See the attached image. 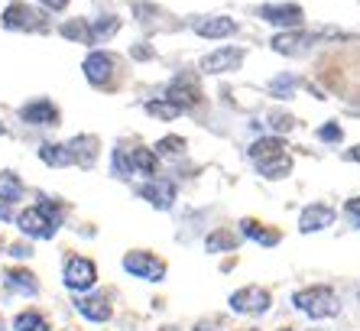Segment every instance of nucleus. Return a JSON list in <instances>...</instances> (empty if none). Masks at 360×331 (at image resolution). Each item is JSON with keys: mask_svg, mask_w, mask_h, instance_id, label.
Listing matches in <instances>:
<instances>
[{"mask_svg": "<svg viewBox=\"0 0 360 331\" xmlns=\"http://www.w3.org/2000/svg\"><path fill=\"white\" fill-rule=\"evenodd\" d=\"M17 227L26 234V237H33V240H52L56 237V231L62 227V208L56 205V201L42 199L39 205L26 208L23 215L17 218Z\"/></svg>", "mask_w": 360, "mask_h": 331, "instance_id": "nucleus-1", "label": "nucleus"}, {"mask_svg": "<svg viewBox=\"0 0 360 331\" xmlns=\"http://www.w3.org/2000/svg\"><path fill=\"white\" fill-rule=\"evenodd\" d=\"M292 306L299 308L302 315L309 318H335L341 315V299L331 286H305V289H295L292 292Z\"/></svg>", "mask_w": 360, "mask_h": 331, "instance_id": "nucleus-2", "label": "nucleus"}, {"mask_svg": "<svg viewBox=\"0 0 360 331\" xmlns=\"http://www.w3.org/2000/svg\"><path fill=\"white\" fill-rule=\"evenodd\" d=\"M0 23L7 26V30H17V33H46V30H49L46 17H42L36 7H26L23 0H13V4L4 10Z\"/></svg>", "mask_w": 360, "mask_h": 331, "instance_id": "nucleus-3", "label": "nucleus"}, {"mask_svg": "<svg viewBox=\"0 0 360 331\" xmlns=\"http://www.w3.org/2000/svg\"><path fill=\"white\" fill-rule=\"evenodd\" d=\"M62 282H65L68 292L82 296V292L94 289V282H98V266H94L88 257H68L65 266H62Z\"/></svg>", "mask_w": 360, "mask_h": 331, "instance_id": "nucleus-4", "label": "nucleus"}, {"mask_svg": "<svg viewBox=\"0 0 360 331\" xmlns=\"http://www.w3.org/2000/svg\"><path fill=\"white\" fill-rule=\"evenodd\" d=\"M124 270L136 280H146V282H162L166 280V260H160L156 254L150 250H130L124 257Z\"/></svg>", "mask_w": 360, "mask_h": 331, "instance_id": "nucleus-5", "label": "nucleus"}, {"mask_svg": "<svg viewBox=\"0 0 360 331\" xmlns=\"http://www.w3.org/2000/svg\"><path fill=\"white\" fill-rule=\"evenodd\" d=\"M227 306L237 315H266L269 306H273V296H269V289H263V286H243V289L231 292Z\"/></svg>", "mask_w": 360, "mask_h": 331, "instance_id": "nucleus-6", "label": "nucleus"}, {"mask_svg": "<svg viewBox=\"0 0 360 331\" xmlns=\"http://www.w3.org/2000/svg\"><path fill=\"white\" fill-rule=\"evenodd\" d=\"M82 72L94 88H108L110 92L114 82H117V58L110 56V52H91V56L84 58Z\"/></svg>", "mask_w": 360, "mask_h": 331, "instance_id": "nucleus-7", "label": "nucleus"}, {"mask_svg": "<svg viewBox=\"0 0 360 331\" xmlns=\"http://www.w3.org/2000/svg\"><path fill=\"white\" fill-rule=\"evenodd\" d=\"M166 98L172 101V104H179L182 111L198 108V104H201V85H198V78H195L192 72H179L176 78L166 85Z\"/></svg>", "mask_w": 360, "mask_h": 331, "instance_id": "nucleus-8", "label": "nucleus"}, {"mask_svg": "<svg viewBox=\"0 0 360 331\" xmlns=\"http://www.w3.org/2000/svg\"><path fill=\"white\" fill-rule=\"evenodd\" d=\"M240 62H243V49H237V46H221V49L208 52V56L201 58V72L205 75H224V72L240 68Z\"/></svg>", "mask_w": 360, "mask_h": 331, "instance_id": "nucleus-9", "label": "nucleus"}, {"mask_svg": "<svg viewBox=\"0 0 360 331\" xmlns=\"http://www.w3.org/2000/svg\"><path fill=\"white\" fill-rule=\"evenodd\" d=\"M260 20H266L273 26H283V30H299L305 13H302L299 4H263Z\"/></svg>", "mask_w": 360, "mask_h": 331, "instance_id": "nucleus-10", "label": "nucleus"}, {"mask_svg": "<svg viewBox=\"0 0 360 331\" xmlns=\"http://www.w3.org/2000/svg\"><path fill=\"white\" fill-rule=\"evenodd\" d=\"M20 117L33 127H56L59 124V108L46 98H36V101H30V104L20 108Z\"/></svg>", "mask_w": 360, "mask_h": 331, "instance_id": "nucleus-11", "label": "nucleus"}, {"mask_svg": "<svg viewBox=\"0 0 360 331\" xmlns=\"http://www.w3.org/2000/svg\"><path fill=\"white\" fill-rule=\"evenodd\" d=\"M311 42H319V33H305V30H285V33L273 36V49L283 52V56H299L311 46Z\"/></svg>", "mask_w": 360, "mask_h": 331, "instance_id": "nucleus-12", "label": "nucleus"}, {"mask_svg": "<svg viewBox=\"0 0 360 331\" xmlns=\"http://www.w3.org/2000/svg\"><path fill=\"white\" fill-rule=\"evenodd\" d=\"M136 192H140V199H146L153 208H160V211H169V208L176 205V185L162 182V179H150V182H143Z\"/></svg>", "mask_w": 360, "mask_h": 331, "instance_id": "nucleus-13", "label": "nucleus"}, {"mask_svg": "<svg viewBox=\"0 0 360 331\" xmlns=\"http://www.w3.org/2000/svg\"><path fill=\"white\" fill-rule=\"evenodd\" d=\"M4 286H7L10 292H20V296H39V280H36V273H30L26 266H7L4 270Z\"/></svg>", "mask_w": 360, "mask_h": 331, "instance_id": "nucleus-14", "label": "nucleus"}, {"mask_svg": "<svg viewBox=\"0 0 360 331\" xmlns=\"http://www.w3.org/2000/svg\"><path fill=\"white\" fill-rule=\"evenodd\" d=\"M75 308H78V315H84L94 325H104L114 318V308H110V302L104 296H84L82 292V296H75Z\"/></svg>", "mask_w": 360, "mask_h": 331, "instance_id": "nucleus-15", "label": "nucleus"}, {"mask_svg": "<svg viewBox=\"0 0 360 331\" xmlns=\"http://www.w3.org/2000/svg\"><path fill=\"white\" fill-rule=\"evenodd\" d=\"M335 208L331 205H309L305 211L299 215V231L302 234H315V231H325L335 224Z\"/></svg>", "mask_w": 360, "mask_h": 331, "instance_id": "nucleus-16", "label": "nucleus"}, {"mask_svg": "<svg viewBox=\"0 0 360 331\" xmlns=\"http://www.w3.org/2000/svg\"><path fill=\"white\" fill-rule=\"evenodd\" d=\"M195 33L201 39H227L237 33V23L231 17H201L195 20Z\"/></svg>", "mask_w": 360, "mask_h": 331, "instance_id": "nucleus-17", "label": "nucleus"}, {"mask_svg": "<svg viewBox=\"0 0 360 331\" xmlns=\"http://www.w3.org/2000/svg\"><path fill=\"white\" fill-rule=\"evenodd\" d=\"M68 149H72V159H75L82 169H91L94 163H98V137H91V133H82V137H75V140H68Z\"/></svg>", "mask_w": 360, "mask_h": 331, "instance_id": "nucleus-18", "label": "nucleus"}, {"mask_svg": "<svg viewBox=\"0 0 360 331\" xmlns=\"http://www.w3.org/2000/svg\"><path fill=\"white\" fill-rule=\"evenodd\" d=\"M240 234H243V237H250V240H257V244H263V247H276L279 240H283V234L273 231L269 224L257 221V218H243V221H240Z\"/></svg>", "mask_w": 360, "mask_h": 331, "instance_id": "nucleus-19", "label": "nucleus"}, {"mask_svg": "<svg viewBox=\"0 0 360 331\" xmlns=\"http://www.w3.org/2000/svg\"><path fill=\"white\" fill-rule=\"evenodd\" d=\"M39 159L46 166H56V169L75 163V159H72V149H68V143H42V146H39Z\"/></svg>", "mask_w": 360, "mask_h": 331, "instance_id": "nucleus-20", "label": "nucleus"}, {"mask_svg": "<svg viewBox=\"0 0 360 331\" xmlns=\"http://www.w3.org/2000/svg\"><path fill=\"white\" fill-rule=\"evenodd\" d=\"M283 153H285V140H283V137H263V140H257L250 146V159H253V163L283 156Z\"/></svg>", "mask_w": 360, "mask_h": 331, "instance_id": "nucleus-21", "label": "nucleus"}, {"mask_svg": "<svg viewBox=\"0 0 360 331\" xmlns=\"http://www.w3.org/2000/svg\"><path fill=\"white\" fill-rule=\"evenodd\" d=\"M257 169H260V175H266V179H285V175L292 173V159H289V153H283V156L257 163Z\"/></svg>", "mask_w": 360, "mask_h": 331, "instance_id": "nucleus-22", "label": "nucleus"}, {"mask_svg": "<svg viewBox=\"0 0 360 331\" xmlns=\"http://www.w3.org/2000/svg\"><path fill=\"white\" fill-rule=\"evenodd\" d=\"M62 36L72 39V42H82V46H94V36H91L88 20H65V23H62Z\"/></svg>", "mask_w": 360, "mask_h": 331, "instance_id": "nucleus-23", "label": "nucleus"}, {"mask_svg": "<svg viewBox=\"0 0 360 331\" xmlns=\"http://www.w3.org/2000/svg\"><path fill=\"white\" fill-rule=\"evenodd\" d=\"M0 199L10 201V205L23 199V182H20V175L10 173V169L7 173H0Z\"/></svg>", "mask_w": 360, "mask_h": 331, "instance_id": "nucleus-24", "label": "nucleus"}, {"mask_svg": "<svg viewBox=\"0 0 360 331\" xmlns=\"http://www.w3.org/2000/svg\"><path fill=\"white\" fill-rule=\"evenodd\" d=\"M13 331H52V325L42 318L39 312H20L17 318H13Z\"/></svg>", "mask_w": 360, "mask_h": 331, "instance_id": "nucleus-25", "label": "nucleus"}, {"mask_svg": "<svg viewBox=\"0 0 360 331\" xmlns=\"http://www.w3.org/2000/svg\"><path fill=\"white\" fill-rule=\"evenodd\" d=\"M130 163H134V169L143 175H156V166H160L156 163V153L146 146H136L134 153H130Z\"/></svg>", "mask_w": 360, "mask_h": 331, "instance_id": "nucleus-26", "label": "nucleus"}, {"mask_svg": "<svg viewBox=\"0 0 360 331\" xmlns=\"http://www.w3.org/2000/svg\"><path fill=\"white\" fill-rule=\"evenodd\" d=\"M146 114L150 117H160V120H176L182 114L179 104H172L169 98H156V101H146Z\"/></svg>", "mask_w": 360, "mask_h": 331, "instance_id": "nucleus-27", "label": "nucleus"}, {"mask_svg": "<svg viewBox=\"0 0 360 331\" xmlns=\"http://www.w3.org/2000/svg\"><path fill=\"white\" fill-rule=\"evenodd\" d=\"M237 247V237L231 231H214V234H208V240H205V250L208 254H221V250H234Z\"/></svg>", "mask_w": 360, "mask_h": 331, "instance_id": "nucleus-28", "label": "nucleus"}, {"mask_svg": "<svg viewBox=\"0 0 360 331\" xmlns=\"http://www.w3.org/2000/svg\"><path fill=\"white\" fill-rule=\"evenodd\" d=\"M117 30H120V20H117V17H101V20H94V23H91V36H94V42L110 39V36H117Z\"/></svg>", "mask_w": 360, "mask_h": 331, "instance_id": "nucleus-29", "label": "nucleus"}, {"mask_svg": "<svg viewBox=\"0 0 360 331\" xmlns=\"http://www.w3.org/2000/svg\"><path fill=\"white\" fill-rule=\"evenodd\" d=\"M153 153H156V156H179V153H185V140L176 137V133H172V137H162Z\"/></svg>", "mask_w": 360, "mask_h": 331, "instance_id": "nucleus-30", "label": "nucleus"}, {"mask_svg": "<svg viewBox=\"0 0 360 331\" xmlns=\"http://www.w3.org/2000/svg\"><path fill=\"white\" fill-rule=\"evenodd\" d=\"M114 173L117 175H130L134 173V163H130V153H127L124 146L114 149Z\"/></svg>", "mask_w": 360, "mask_h": 331, "instance_id": "nucleus-31", "label": "nucleus"}, {"mask_svg": "<svg viewBox=\"0 0 360 331\" xmlns=\"http://www.w3.org/2000/svg\"><path fill=\"white\" fill-rule=\"evenodd\" d=\"M341 127L338 124H325V127H319V140H325V143H341Z\"/></svg>", "mask_w": 360, "mask_h": 331, "instance_id": "nucleus-32", "label": "nucleus"}, {"mask_svg": "<svg viewBox=\"0 0 360 331\" xmlns=\"http://www.w3.org/2000/svg\"><path fill=\"white\" fill-rule=\"evenodd\" d=\"M269 127H273V130H279V133H285V130H292V127H295V120L289 114H269Z\"/></svg>", "mask_w": 360, "mask_h": 331, "instance_id": "nucleus-33", "label": "nucleus"}, {"mask_svg": "<svg viewBox=\"0 0 360 331\" xmlns=\"http://www.w3.org/2000/svg\"><path fill=\"white\" fill-rule=\"evenodd\" d=\"M292 88H295L292 75H283V78H276V82H273V92H276V94H289Z\"/></svg>", "mask_w": 360, "mask_h": 331, "instance_id": "nucleus-34", "label": "nucleus"}, {"mask_svg": "<svg viewBox=\"0 0 360 331\" xmlns=\"http://www.w3.org/2000/svg\"><path fill=\"white\" fill-rule=\"evenodd\" d=\"M344 211H347V215H351L354 221L360 224V199H351V201H347V208H344Z\"/></svg>", "mask_w": 360, "mask_h": 331, "instance_id": "nucleus-35", "label": "nucleus"}, {"mask_svg": "<svg viewBox=\"0 0 360 331\" xmlns=\"http://www.w3.org/2000/svg\"><path fill=\"white\" fill-rule=\"evenodd\" d=\"M39 4H42V7H46V10H56V13L68 7V0H39Z\"/></svg>", "mask_w": 360, "mask_h": 331, "instance_id": "nucleus-36", "label": "nucleus"}, {"mask_svg": "<svg viewBox=\"0 0 360 331\" xmlns=\"http://www.w3.org/2000/svg\"><path fill=\"white\" fill-rule=\"evenodd\" d=\"M10 254H13V257H30L33 250H30V247H23V244H13V247H10Z\"/></svg>", "mask_w": 360, "mask_h": 331, "instance_id": "nucleus-37", "label": "nucleus"}, {"mask_svg": "<svg viewBox=\"0 0 360 331\" xmlns=\"http://www.w3.org/2000/svg\"><path fill=\"white\" fill-rule=\"evenodd\" d=\"M7 218H10V201L0 199V221H7Z\"/></svg>", "mask_w": 360, "mask_h": 331, "instance_id": "nucleus-38", "label": "nucleus"}, {"mask_svg": "<svg viewBox=\"0 0 360 331\" xmlns=\"http://www.w3.org/2000/svg\"><path fill=\"white\" fill-rule=\"evenodd\" d=\"M347 159H354V163H360V146H354V149H347Z\"/></svg>", "mask_w": 360, "mask_h": 331, "instance_id": "nucleus-39", "label": "nucleus"}, {"mask_svg": "<svg viewBox=\"0 0 360 331\" xmlns=\"http://www.w3.org/2000/svg\"><path fill=\"white\" fill-rule=\"evenodd\" d=\"M4 133H7V130H4V127H0V137H4Z\"/></svg>", "mask_w": 360, "mask_h": 331, "instance_id": "nucleus-40", "label": "nucleus"}, {"mask_svg": "<svg viewBox=\"0 0 360 331\" xmlns=\"http://www.w3.org/2000/svg\"><path fill=\"white\" fill-rule=\"evenodd\" d=\"M0 331H4V318H0Z\"/></svg>", "mask_w": 360, "mask_h": 331, "instance_id": "nucleus-41", "label": "nucleus"}, {"mask_svg": "<svg viewBox=\"0 0 360 331\" xmlns=\"http://www.w3.org/2000/svg\"><path fill=\"white\" fill-rule=\"evenodd\" d=\"M279 331H292V328H279Z\"/></svg>", "mask_w": 360, "mask_h": 331, "instance_id": "nucleus-42", "label": "nucleus"}, {"mask_svg": "<svg viewBox=\"0 0 360 331\" xmlns=\"http://www.w3.org/2000/svg\"><path fill=\"white\" fill-rule=\"evenodd\" d=\"M243 331H257V328H243Z\"/></svg>", "mask_w": 360, "mask_h": 331, "instance_id": "nucleus-43", "label": "nucleus"}]
</instances>
